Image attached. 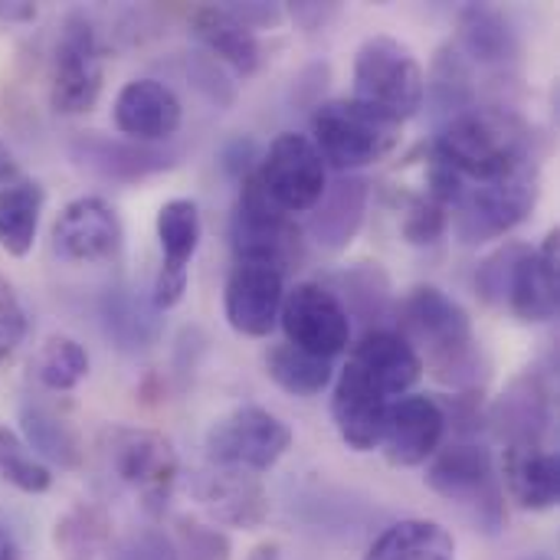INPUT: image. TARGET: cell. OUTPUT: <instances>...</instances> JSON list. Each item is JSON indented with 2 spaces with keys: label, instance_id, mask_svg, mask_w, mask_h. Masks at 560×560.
<instances>
[{
  "label": "cell",
  "instance_id": "cell-26",
  "mask_svg": "<svg viewBox=\"0 0 560 560\" xmlns=\"http://www.w3.org/2000/svg\"><path fill=\"white\" fill-rule=\"evenodd\" d=\"M518 33L509 16L495 7L472 3L459 13V46L456 52L479 66H509L518 59Z\"/></svg>",
  "mask_w": 560,
  "mask_h": 560
},
{
  "label": "cell",
  "instance_id": "cell-6",
  "mask_svg": "<svg viewBox=\"0 0 560 560\" xmlns=\"http://www.w3.org/2000/svg\"><path fill=\"white\" fill-rule=\"evenodd\" d=\"M102 453L112 476L138 495V505L151 518L167 512L180 476V463L167 436L154 430L112 427L102 433Z\"/></svg>",
  "mask_w": 560,
  "mask_h": 560
},
{
  "label": "cell",
  "instance_id": "cell-36",
  "mask_svg": "<svg viewBox=\"0 0 560 560\" xmlns=\"http://www.w3.org/2000/svg\"><path fill=\"white\" fill-rule=\"evenodd\" d=\"M525 253H528L525 243H505L476 269V292L486 305H505L509 302L512 276H515Z\"/></svg>",
  "mask_w": 560,
  "mask_h": 560
},
{
  "label": "cell",
  "instance_id": "cell-13",
  "mask_svg": "<svg viewBox=\"0 0 560 560\" xmlns=\"http://www.w3.org/2000/svg\"><path fill=\"white\" fill-rule=\"evenodd\" d=\"M158 243H161V269L151 285V305L158 312H167L184 302L187 282H190V259L200 249L203 240V220L200 207L190 197H174L158 210L154 220Z\"/></svg>",
  "mask_w": 560,
  "mask_h": 560
},
{
  "label": "cell",
  "instance_id": "cell-17",
  "mask_svg": "<svg viewBox=\"0 0 560 560\" xmlns=\"http://www.w3.org/2000/svg\"><path fill=\"white\" fill-rule=\"evenodd\" d=\"M115 128L125 135V141L135 144H161L171 141L180 131L184 105L174 95V89L161 79H131L115 95L112 108Z\"/></svg>",
  "mask_w": 560,
  "mask_h": 560
},
{
  "label": "cell",
  "instance_id": "cell-20",
  "mask_svg": "<svg viewBox=\"0 0 560 560\" xmlns=\"http://www.w3.org/2000/svg\"><path fill=\"white\" fill-rule=\"evenodd\" d=\"M499 482L525 512H551L560 502V463L548 440L505 443Z\"/></svg>",
  "mask_w": 560,
  "mask_h": 560
},
{
  "label": "cell",
  "instance_id": "cell-23",
  "mask_svg": "<svg viewBox=\"0 0 560 560\" xmlns=\"http://www.w3.org/2000/svg\"><path fill=\"white\" fill-rule=\"evenodd\" d=\"M368 200H371V184L358 174H338L315 203L308 217V233L322 249L341 253L354 243V236L364 226L368 217Z\"/></svg>",
  "mask_w": 560,
  "mask_h": 560
},
{
  "label": "cell",
  "instance_id": "cell-22",
  "mask_svg": "<svg viewBox=\"0 0 560 560\" xmlns=\"http://www.w3.org/2000/svg\"><path fill=\"white\" fill-rule=\"evenodd\" d=\"M558 246L560 233L551 230L538 249L528 246V253L522 256V262L512 276L505 305L525 325H545L558 315Z\"/></svg>",
  "mask_w": 560,
  "mask_h": 560
},
{
  "label": "cell",
  "instance_id": "cell-35",
  "mask_svg": "<svg viewBox=\"0 0 560 560\" xmlns=\"http://www.w3.org/2000/svg\"><path fill=\"white\" fill-rule=\"evenodd\" d=\"M0 482L13 486L23 495H43L52 489V472L46 463H39L20 433L0 427Z\"/></svg>",
  "mask_w": 560,
  "mask_h": 560
},
{
  "label": "cell",
  "instance_id": "cell-43",
  "mask_svg": "<svg viewBox=\"0 0 560 560\" xmlns=\"http://www.w3.org/2000/svg\"><path fill=\"white\" fill-rule=\"evenodd\" d=\"M16 180V158H13V151L0 141V187H7V184H13Z\"/></svg>",
  "mask_w": 560,
  "mask_h": 560
},
{
  "label": "cell",
  "instance_id": "cell-31",
  "mask_svg": "<svg viewBox=\"0 0 560 560\" xmlns=\"http://www.w3.org/2000/svg\"><path fill=\"white\" fill-rule=\"evenodd\" d=\"M52 545L62 560H102L112 545V518L102 505L79 502L52 528Z\"/></svg>",
  "mask_w": 560,
  "mask_h": 560
},
{
  "label": "cell",
  "instance_id": "cell-4",
  "mask_svg": "<svg viewBox=\"0 0 560 560\" xmlns=\"http://www.w3.org/2000/svg\"><path fill=\"white\" fill-rule=\"evenodd\" d=\"M541 200V161L522 164L518 171L489 180L463 184L453 207V233L463 246H482L518 230Z\"/></svg>",
  "mask_w": 560,
  "mask_h": 560
},
{
  "label": "cell",
  "instance_id": "cell-39",
  "mask_svg": "<svg viewBox=\"0 0 560 560\" xmlns=\"http://www.w3.org/2000/svg\"><path fill=\"white\" fill-rule=\"evenodd\" d=\"M23 338H26V308L13 282L0 272V364L16 354Z\"/></svg>",
  "mask_w": 560,
  "mask_h": 560
},
{
  "label": "cell",
  "instance_id": "cell-25",
  "mask_svg": "<svg viewBox=\"0 0 560 560\" xmlns=\"http://www.w3.org/2000/svg\"><path fill=\"white\" fill-rule=\"evenodd\" d=\"M194 36L207 46V52L226 62L236 75H253L259 69V39L246 30L223 3L220 7H197L190 13Z\"/></svg>",
  "mask_w": 560,
  "mask_h": 560
},
{
  "label": "cell",
  "instance_id": "cell-2",
  "mask_svg": "<svg viewBox=\"0 0 560 560\" xmlns=\"http://www.w3.org/2000/svg\"><path fill=\"white\" fill-rule=\"evenodd\" d=\"M400 335L420 354L423 371L453 387L469 390L482 377V348L469 312L436 285H417L400 305Z\"/></svg>",
  "mask_w": 560,
  "mask_h": 560
},
{
  "label": "cell",
  "instance_id": "cell-3",
  "mask_svg": "<svg viewBox=\"0 0 560 560\" xmlns=\"http://www.w3.org/2000/svg\"><path fill=\"white\" fill-rule=\"evenodd\" d=\"M404 141V121L361 98L322 102L312 115V144L325 167L358 174L387 161Z\"/></svg>",
  "mask_w": 560,
  "mask_h": 560
},
{
  "label": "cell",
  "instance_id": "cell-7",
  "mask_svg": "<svg viewBox=\"0 0 560 560\" xmlns=\"http://www.w3.org/2000/svg\"><path fill=\"white\" fill-rule=\"evenodd\" d=\"M427 486L440 499L466 509L489 535L505 525V492L499 482L495 459L482 443L459 440L440 446L427 469Z\"/></svg>",
  "mask_w": 560,
  "mask_h": 560
},
{
  "label": "cell",
  "instance_id": "cell-15",
  "mask_svg": "<svg viewBox=\"0 0 560 560\" xmlns=\"http://www.w3.org/2000/svg\"><path fill=\"white\" fill-rule=\"evenodd\" d=\"M446 427L450 423H446V410L440 400L427 394H407L387 407L384 436L377 450H384L390 466L413 469L436 456V450L443 446Z\"/></svg>",
  "mask_w": 560,
  "mask_h": 560
},
{
  "label": "cell",
  "instance_id": "cell-30",
  "mask_svg": "<svg viewBox=\"0 0 560 560\" xmlns=\"http://www.w3.org/2000/svg\"><path fill=\"white\" fill-rule=\"evenodd\" d=\"M551 420H555L551 394H548V387H541L538 377L518 381L502 397V404L495 410V423H499L505 443H515V440H548Z\"/></svg>",
  "mask_w": 560,
  "mask_h": 560
},
{
  "label": "cell",
  "instance_id": "cell-42",
  "mask_svg": "<svg viewBox=\"0 0 560 560\" xmlns=\"http://www.w3.org/2000/svg\"><path fill=\"white\" fill-rule=\"evenodd\" d=\"M36 3H0L3 20H36Z\"/></svg>",
  "mask_w": 560,
  "mask_h": 560
},
{
  "label": "cell",
  "instance_id": "cell-8",
  "mask_svg": "<svg viewBox=\"0 0 560 560\" xmlns=\"http://www.w3.org/2000/svg\"><path fill=\"white\" fill-rule=\"evenodd\" d=\"M427 72L417 52L397 36H371L354 56V98L407 121L420 112Z\"/></svg>",
  "mask_w": 560,
  "mask_h": 560
},
{
  "label": "cell",
  "instance_id": "cell-11",
  "mask_svg": "<svg viewBox=\"0 0 560 560\" xmlns=\"http://www.w3.org/2000/svg\"><path fill=\"white\" fill-rule=\"evenodd\" d=\"M253 177L262 187V194L289 217L312 213L328 187V167L318 148L308 135L295 131H282L269 141Z\"/></svg>",
  "mask_w": 560,
  "mask_h": 560
},
{
  "label": "cell",
  "instance_id": "cell-19",
  "mask_svg": "<svg viewBox=\"0 0 560 560\" xmlns=\"http://www.w3.org/2000/svg\"><path fill=\"white\" fill-rule=\"evenodd\" d=\"M348 364L377 394H384L390 404L407 397L420 384V377H423L420 354L410 348V341L400 331H387V328L364 331V338L358 345H351Z\"/></svg>",
  "mask_w": 560,
  "mask_h": 560
},
{
  "label": "cell",
  "instance_id": "cell-9",
  "mask_svg": "<svg viewBox=\"0 0 560 560\" xmlns=\"http://www.w3.org/2000/svg\"><path fill=\"white\" fill-rule=\"evenodd\" d=\"M292 446V430L285 420L269 413L266 407L243 404L207 430L203 450L210 466L243 469V472H269Z\"/></svg>",
  "mask_w": 560,
  "mask_h": 560
},
{
  "label": "cell",
  "instance_id": "cell-14",
  "mask_svg": "<svg viewBox=\"0 0 560 560\" xmlns=\"http://www.w3.org/2000/svg\"><path fill=\"white\" fill-rule=\"evenodd\" d=\"M121 243V220L105 197H75L52 223V249L66 262H112L118 259Z\"/></svg>",
  "mask_w": 560,
  "mask_h": 560
},
{
  "label": "cell",
  "instance_id": "cell-37",
  "mask_svg": "<svg viewBox=\"0 0 560 560\" xmlns=\"http://www.w3.org/2000/svg\"><path fill=\"white\" fill-rule=\"evenodd\" d=\"M171 541H174L177 560H230L233 555L230 538L220 528L203 525L197 518H177Z\"/></svg>",
  "mask_w": 560,
  "mask_h": 560
},
{
  "label": "cell",
  "instance_id": "cell-33",
  "mask_svg": "<svg viewBox=\"0 0 560 560\" xmlns=\"http://www.w3.org/2000/svg\"><path fill=\"white\" fill-rule=\"evenodd\" d=\"M33 374L52 394L75 390L89 377V351L69 335H52L39 345L33 358Z\"/></svg>",
  "mask_w": 560,
  "mask_h": 560
},
{
  "label": "cell",
  "instance_id": "cell-38",
  "mask_svg": "<svg viewBox=\"0 0 560 560\" xmlns=\"http://www.w3.org/2000/svg\"><path fill=\"white\" fill-rule=\"evenodd\" d=\"M446 230H450V210L443 203H436L427 194L410 197L404 220H400V233L410 246H433L443 240Z\"/></svg>",
  "mask_w": 560,
  "mask_h": 560
},
{
  "label": "cell",
  "instance_id": "cell-27",
  "mask_svg": "<svg viewBox=\"0 0 560 560\" xmlns=\"http://www.w3.org/2000/svg\"><path fill=\"white\" fill-rule=\"evenodd\" d=\"M20 440L26 443V450L49 466L59 469H79L85 446L79 440V433L49 407L43 404H23L20 407Z\"/></svg>",
  "mask_w": 560,
  "mask_h": 560
},
{
  "label": "cell",
  "instance_id": "cell-5",
  "mask_svg": "<svg viewBox=\"0 0 560 560\" xmlns=\"http://www.w3.org/2000/svg\"><path fill=\"white\" fill-rule=\"evenodd\" d=\"M295 217L282 213L256 184L253 174L240 180V197L230 217V243L236 262H262L289 276L305 259V240Z\"/></svg>",
  "mask_w": 560,
  "mask_h": 560
},
{
  "label": "cell",
  "instance_id": "cell-29",
  "mask_svg": "<svg viewBox=\"0 0 560 560\" xmlns=\"http://www.w3.org/2000/svg\"><path fill=\"white\" fill-rule=\"evenodd\" d=\"M361 560H456V541L440 522L404 518L390 525Z\"/></svg>",
  "mask_w": 560,
  "mask_h": 560
},
{
  "label": "cell",
  "instance_id": "cell-12",
  "mask_svg": "<svg viewBox=\"0 0 560 560\" xmlns=\"http://www.w3.org/2000/svg\"><path fill=\"white\" fill-rule=\"evenodd\" d=\"M279 325L285 331V345L312 358L335 361L351 345V312L322 282H299L289 289L282 299Z\"/></svg>",
  "mask_w": 560,
  "mask_h": 560
},
{
  "label": "cell",
  "instance_id": "cell-24",
  "mask_svg": "<svg viewBox=\"0 0 560 560\" xmlns=\"http://www.w3.org/2000/svg\"><path fill=\"white\" fill-rule=\"evenodd\" d=\"M72 161L98 177H108V180H138L144 174L171 167L174 154L161 151L158 144L112 141L98 131H89V135H75Z\"/></svg>",
  "mask_w": 560,
  "mask_h": 560
},
{
  "label": "cell",
  "instance_id": "cell-45",
  "mask_svg": "<svg viewBox=\"0 0 560 560\" xmlns=\"http://www.w3.org/2000/svg\"><path fill=\"white\" fill-rule=\"evenodd\" d=\"M279 555H282V548H279L276 541H262L259 548L249 551V558L246 560H279Z\"/></svg>",
  "mask_w": 560,
  "mask_h": 560
},
{
  "label": "cell",
  "instance_id": "cell-32",
  "mask_svg": "<svg viewBox=\"0 0 560 560\" xmlns=\"http://www.w3.org/2000/svg\"><path fill=\"white\" fill-rule=\"evenodd\" d=\"M269 381L292 397H318L335 381V364L325 358H312L292 345H272L266 351Z\"/></svg>",
  "mask_w": 560,
  "mask_h": 560
},
{
  "label": "cell",
  "instance_id": "cell-18",
  "mask_svg": "<svg viewBox=\"0 0 560 560\" xmlns=\"http://www.w3.org/2000/svg\"><path fill=\"white\" fill-rule=\"evenodd\" d=\"M194 495L203 505V512L217 525H226V528L256 532L266 525V518L272 512L262 479L256 472H243V469L210 466L207 472L197 476Z\"/></svg>",
  "mask_w": 560,
  "mask_h": 560
},
{
  "label": "cell",
  "instance_id": "cell-1",
  "mask_svg": "<svg viewBox=\"0 0 560 560\" xmlns=\"http://www.w3.org/2000/svg\"><path fill=\"white\" fill-rule=\"evenodd\" d=\"M430 161L443 164L463 184L499 180L522 164L538 161L532 125L502 105H466L440 128Z\"/></svg>",
  "mask_w": 560,
  "mask_h": 560
},
{
  "label": "cell",
  "instance_id": "cell-34",
  "mask_svg": "<svg viewBox=\"0 0 560 560\" xmlns=\"http://www.w3.org/2000/svg\"><path fill=\"white\" fill-rule=\"evenodd\" d=\"M102 325H105V335L112 341H118V348H148L154 338H158V322L154 315L135 302V295L128 292H108L105 302H102Z\"/></svg>",
  "mask_w": 560,
  "mask_h": 560
},
{
  "label": "cell",
  "instance_id": "cell-44",
  "mask_svg": "<svg viewBox=\"0 0 560 560\" xmlns=\"http://www.w3.org/2000/svg\"><path fill=\"white\" fill-rule=\"evenodd\" d=\"M0 560H20V548L7 528H0Z\"/></svg>",
  "mask_w": 560,
  "mask_h": 560
},
{
  "label": "cell",
  "instance_id": "cell-41",
  "mask_svg": "<svg viewBox=\"0 0 560 560\" xmlns=\"http://www.w3.org/2000/svg\"><path fill=\"white\" fill-rule=\"evenodd\" d=\"M246 30H262V26H279L282 23V7L276 3H223Z\"/></svg>",
  "mask_w": 560,
  "mask_h": 560
},
{
  "label": "cell",
  "instance_id": "cell-16",
  "mask_svg": "<svg viewBox=\"0 0 560 560\" xmlns=\"http://www.w3.org/2000/svg\"><path fill=\"white\" fill-rule=\"evenodd\" d=\"M285 276L262 262H236L223 289V315L243 338H269L279 325Z\"/></svg>",
  "mask_w": 560,
  "mask_h": 560
},
{
  "label": "cell",
  "instance_id": "cell-46",
  "mask_svg": "<svg viewBox=\"0 0 560 560\" xmlns=\"http://www.w3.org/2000/svg\"><path fill=\"white\" fill-rule=\"evenodd\" d=\"M518 560H555L551 555H525V558H518Z\"/></svg>",
  "mask_w": 560,
  "mask_h": 560
},
{
  "label": "cell",
  "instance_id": "cell-10",
  "mask_svg": "<svg viewBox=\"0 0 560 560\" xmlns=\"http://www.w3.org/2000/svg\"><path fill=\"white\" fill-rule=\"evenodd\" d=\"M105 85L102 46L85 13H69L59 26L49 72V105L56 115H89Z\"/></svg>",
  "mask_w": 560,
  "mask_h": 560
},
{
  "label": "cell",
  "instance_id": "cell-28",
  "mask_svg": "<svg viewBox=\"0 0 560 560\" xmlns=\"http://www.w3.org/2000/svg\"><path fill=\"white\" fill-rule=\"evenodd\" d=\"M46 190L39 180L16 177L13 184L0 187V249L7 256H30L36 246L39 220H43Z\"/></svg>",
  "mask_w": 560,
  "mask_h": 560
},
{
  "label": "cell",
  "instance_id": "cell-40",
  "mask_svg": "<svg viewBox=\"0 0 560 560\" xmlns=\"http://www.w3.org/2000/svg\"><path fill=\"white\" fill-rule=\"evenodd\" d=\"M105 560H177L174 541L161 528H141L128 538H121L115 548H108Z\"/></svg>",
  "mask_w": 560,
  "mask_h": 560
},
{
  "label": "cell",
  "instance_id": "cell-21",
  "mask_svg": "<svg viewBox=\"0 0 560 560\" xmlns=\"http://www.w3.org/2000/svg\"><path fill=\"white\" fill-rule=\"evenodd\" d=\"M390 400L377 394L351 364L341 368L331 394V420L341 443L354 453H374L384 436Z\"/></svg>",
  "mask_w": 560,
  "mask_h": 560
}]
</instances>
